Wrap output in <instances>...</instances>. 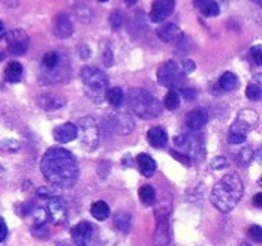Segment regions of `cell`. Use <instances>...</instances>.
Returning a JSON list of instances; mask_svg holds the SVG:
<instances>
[{
	"mask_svg": "<svg viewBox=\"0 0 262 246\" xmlns=\"http://www.w3.org/2000/svg\"><path fill=\"white\" fill-rule=\"evenodd\" d=\"M186 126L190 129V131H200L201 128L205 126V123L208 122V114L205 110L202 108H196V110H192L186 114Z\"/></svg>",
	"mask_w": 262,
	"mask_h": 246,
	"instance_id": "cell-15",
	"label": "cell"
},
{
	"mask_svg": "<svg viewBox=\"0 0 262 246\" xmlns=\"http://www.w3.org/2000/svg\"><path fill=\"white\" fill-rule=\"evenodd\" d=\"M45 212H47V218L51 224L54 225H63L66 224L68 221V204L66 201L60 198V197H51L48 198V203L45 207Z\"/></svg>",
	"mask_w": 262,
	"mask_h": 246,
	"instance_id": "cell-9",
	"label": "cell"
},
{
	"mask_svg": "<svg viewBox=\"0 0 262 246\" xmlns=\"http://www.w3.org/2000/svg\"><path fill=\"white\" fill-rule=\"evenodd\" d=\"M6 45L8 51L14 56H23L29 48V36L24 30L14 29L6 33Z\"/></svg>",
	"mask_w": 262,
	"mask_h": 246,
	"instance_id": "cell-11",
	"label": "cell"
},
{
	"mask_svg": "<svg viewBox=\"0 0 262 246\" xmlns=\"http://www.w3.org/2000/svg\"><path fill=\"white\" fill-rule=\"evenodd\" d=\"M184 78V72L182 69V65L177 61L169 60L165 65H162L158 71V81L165 87H176L180 86Z\"/></svg>",
	"mask_w": 262,
	"mask_h": 246,
	"instance_id": "cell-8",
	"label": "cell"
},
{
	"mask_svg": "<svg viewBox=\"0 0 262 246\" xmlns=\"http://www.w3.org/2000/svg\"><path fill=\"white\" fill-rule=\"evenodd\" d=\"M262 233H261V227L259 225H252L249 228V237L252 239V240H255V242H258V243H261L262 240Z\"/></svg>",
	"mask_w": 262,
	"mask_h": 246,
	"instance_id": "cell-32",
	"label": "cell"
},
{
	"mask_svg": "<svg viewBox=\"0 0 262 246\" xmlns=\"http://www.w3.org/2000/svg\"><path fill=\"white\" fill-rule=\"evenodd\" d=\"M38 195H39V197H43V198H51V197H56L54 191H53V189H50V188H40L39 191H38Z\"/></svg>",
	"mask_w": 262,
	"mask_h": 246,
	"instance_id": "cell-40",
	"label": "cell"
},
{
	"mask_svg": "<svg viewBox=\"0 0 262 246\" xmlns=\"http://www.w3.org/2000/svg\"><path fill=\"white\" fill-rule=\"evenodd\" d=\"M99 2H108V0H99Z\"/></svg>",
	"mask_w": 262,
	"mask_h": 246,
	"instance_id": "cell-48",
	"label": "cell"
},
{
	"mask_svg": "<svg viewBox=\"0 0 262 246\" xmlns=\"http://www.w3.org/2000/svg\"><path fill=\"white\" fill-rule=\"evenodd\" d=\"M253 204L256 206V207H261L262 206V194L261 192L255 195V198H253Z\"/></svg>",
	"mask_w": 262,
	"mask_h": 246,
	"instance_id": "cell-43",
	"label": "cell"
},
{
	"mask_svg": "<svg viewBox=\"0 0 262 246\" xmlns=\"http://www.w3.org/2000/svg\"><path fill=\"white\" fill-rule=\"evenodd\" d=\"M182 69L184 74H192L196 69V65H195V61L192 60H183Z\"/></svg>",
	"mask_w": 262,
	"mask_h": 246,
	"instance_id": "cell-36",
	"label": "cell"
},
{
	"mask_svg": "<svg viewBox=\"0 0 262 246\" xmlns=\"http://www.w3.org/2000/svg\"><path fill=\"white\" fill-rule=\"evenodd\" d=\"M40 171L50 183L59 188H72L80 177V167L75 156L63 147H51L45 152L40 161Z\"/></svg>",
	"mask_w": 262,
	"mask_h": 246,
	"instance_id": "cell-1",
	"label": "cell"
},
{
	"mask_svg": "<svg viewBox=\"0 0 262 246\" xmlns=\"http://www.w3.org/2000/svg\"><path fill=\"white\" fill-rule=\"evenodd\" d=\"M138 195L142 204L153 206L156 203V191L151 184H142L138 191Z\"/></svg>",
	"mask_w": 262,
	"mask_h": 246,
	"instance_id": "cell-25",
	"label": "cell"
},
{
	"mask_svg": "<svg viewBox=\"0 0 262 246\" xmlns=\"http://www.w3.org/2000/svg\"><path fill=\"white\" fill-rule=\"evenodd\" d=\"M244 194V183L237 173H229L214 184L211 191V204L223 213L231 212L240 203Z\"/></svg>",
	"mask_w": 262,
	"mask_h": 246,
	"instance_id": "cell-2",
	"label": "cell"
},
{
	"mask_svg": "<svg viewBox=\"0 0 262 246\" xmlns=\"http://www.w3.org/2000/svg\"><path fill=\"white\" fill-rule=\"evenodd\" d=\"M242 246H250L249 243H242Z\"/></svg>",
	"mask_w": 262,
	"mask_h": 246,
	"instance_id": "cell-47",
	"label": "cell"
},
{
	"mask_svg": "<svg viewBox=\"0 0 262 246\" xmlns=\"http://www.w3.org/2000/svg\"><path fill=\"white\" fill-rule=\"evenodd\" d=\"M111 119H113V125H114L116 132H119L121 135L130 134V132L134 131V128H135V122H134L132 116H129V114L124 113V111L114 113Z\"/></svg>",
	"mask_w": 262,
	"mask_h": 246,
	"instance_id": "cell-14",
	"label": "cell"
},
{
	"mask_svg": "<svg viewBox=\"0 0 262 246\" xmlns=\"http://www.w3.org/2000/svg\"><path fill=\"white\" fill-rule=\"evenodd\" d=\"M180 95H182L186 101H192L196 96V90H193V89H182V93Z\"/></svg>",
	"mask_w": 262,
	"mask_h": 246,
	"instance_id": "cell-37",
	"label": "cell"
},
{
	"mask_svg": "<svg viewBox=\"0 0 262 246\" xmlns=\"http://www.w3.org/2000/svg\"><path fill=\"white\" fill-rule=\"evenodd\" d=\"M0 2H2V5H6L9 8H14L18 5V0H0Z\"/></svg>",
	"mask_w": 262,
	"mask_h": 246,
	"instance_id": "cell-42",
	"label": "cell"
},
{
	"mask_svg": "<svg viewBox=\"0 0 262 246\" xmlns=\"http://www.w3.org/2000/svg\"><path fill=\"white\" fill-rule=\"evenodd\" d=\"M163 105L168 110H177L180 107V93L176 90H169L163 99Z\"/></svg>",
	"mask_w": 262,
	"mask_h": 246,
	"instance_id": "cell-28",
	"label": "cell"
},
{
	"mask_svg": "<svg viewBox=\"0 0 262 246\" xmlns=\"http://www.w3.org/2000/svg\"><path fill=\"white\" fill-rule=\"evenodd\" d=\"M258 114L252 110H243L238 113L237 119L231 125L228 141L231 144H243L247 138V134L253 129L256 125Z\"/></svg>",
	"mask_w": 262,
	"mask_h": 246,
	"instance_id": "cell-5",
	"label": "cell"
},
{
	"mask_svg": "<svg viewBox=\"0 0 262 246\" xmlns=\"http://www.w3.org/2000/svg\"><path fill=\"white\" fill-rule=\"evenodd\" d=\"M174 146L177 152L186 155L190 161H200L204 156V146L200 138L189 135V134H182L174 138Z\"/></svg>",
	"mask_w": 262,
	"mask_h": 246,
	"instance_id": "cell-7",
	"label": "cell"
},
{
	"mask_svg": "<svg viewBox=\"0 0 262 246\" xmlns=\"http://www.w3.org/2000/svg\"><path fill=\"white\" fill-rule=\"evenodd\" d=\"M252 152H250V149H244L240 152V158H238V161H240V165H249V162L252 161Z\"/></svg>",
	"mask_w": 262,
	"mask_h": 246,
	"instance_id": "cell-33",
	"label": "cell"
},
{
	"mask_svg": "<svg viewBox=\"0 0 262 246\" xmlns=\"http://www.w3.org/2000/svg\"><path fill=\"white\" fill-rule=\"evenodd\" d=\"M252 2H255V3H256V5H261V2H262V0H252Z\"/></svg>",
	"mask_w": 262,
	"mask_h": 246,
	"instance_id": "cell-46",
	"label": "cell"
},
{
	"mask_svg": "<svg viewBox=\"0 0 262 246\" xmlns=\"http://www.w3.org/2000/svg\"><path fill=\"white\" fill-rule=\"evenodd\" d=\"M147 141L155 149H162L168 143V134L161 126L150 128L148 132H147Z\"/></svg>",
	"mask_w": 262,
	"mask_h": 246,
	"instance_id": "cell-19",
	"label": "cell"
},
{
	"mask_svg": "<svg viewBox=\"0 0 262 246\" xmlns=\"http://www.w3.org/2000/svg\"><path fill=\"white\" fill-rule=\"evenodd\" d=\"M171 156H172V158H176L177 161H180V162L186 165V167L192 165V161H190L186 155H183V153L177 152V150H171Z\"/></svg>",
	"mask_w": 262,
	"mask_h": 246,
	"instance_id": "cell-34",
	"label": "cell"
},
{
	"mask_svg": "<svg viewBox=\"0 0 262 246\" xmlns=\"http://www.w3.org/2000/svg\"><path fill=\"white\" fill-rule=\"evenodd\" d=\"M250 54H252V57H253L255 63H256L258 66H261V65H262V59H261L262 48H261V45H256V47H253V48H252V51H250Z\"/></svg>",
	"mask_w": 262,
	"mask_h": 246,
	"instance_id": "cell-35",
	"label": "cell"
},
{
	"mask_svg": "<svg viewBox=\"0 0 262 246\" xmlns=\"http://www.w3.org/2000/svg\"><path fill=\"white\" fill-rule=\"evenodd\" d=\"M226 165H228V162H226V159H225L223 156H219V158L213 159V162H211V167H213L214 170H222Z\"/></svg>",
	"mask_w": 262,
	"mask_h": 246,
	"instance_id": "cell-38",
	"label": "cell"
},
{
	"mask_svg": "<svg viewBox=\"0 0 262 246\" xmlns=\"http://www.w3.org/2000/svg\"><path fill=\"white\" fill-rule=\"evenodd\" d=\"M217 86H219V89L223 90V92H232L238 86V78L232 72H225V74H222V77L219 78Z\"/></svg>",
	"mask_w": 262,
	"mask_h": 246,
	"instance_id": "cell-24",
	"label": "cell"
},
{
	"mask_svg": "<svg viewBox=\"0 0 262 246\" xmlns=\"http://www.w3.org/2000/svg\"><path fill=\"white\" fill-rule=\"evenodd\" d=\"M123 98H124V95H123V90H121L120 87L108 89L106 96H105V99H108L110 104H111V105H114V107H119V105L123 102Z\"/></svg>",
	"mask_w": 262,
	"mask_h": 246,
	"instance_id": "cell-29",
	"label": "cell"
},
{
	"mask_svg": "<svg viewBox=\"0 0 262 246\" xmlns=\"http://www.w3.org/2000/svg\"><path fill=\"white\" fill-rule=\"evenodd\" d=\"M64 246H69V245H64Z\"/></svg>",
	"mask_w": 262,
	"mask_h": 246,
	"instance_id": "cell-49",
	"label": "cell"
},
{
	"mask_svg": "<svg viewBox=\"0 0 262 246\" xmlns=\"http://www.w3.org/2000/svg\"><path fill=\"white\" fill-rule=\"evenodd\" d=\"M77 134H78L77 125H74V123H63L53 131V137L59 143H69V141L75 140Z\"/></svg>",
	"mask_w": 262,
	"mask_h": 246,
	"instance_id": "cell-16",
	"label": "cell"
},
{
	"mask_svg": "<svg viewBox=\"0 0 262 246\" xmlns=\"http://www.w3.org/2000/svg\"><path fill=\"white\" fill-rule=\"evenodd\" d=\"M110 20H111V26H113L114 29H119V27L121 26V23H123V21H121L120 12H114V14L111 15V18H110Z\"/></svg>",
	"mask_w": 262,
	"mask_h": 246,
	"instance_id": "cell-39",
	"label": "cell"
},
{
	"mask_svg": "<svg viewBox=\"0 0 262 246\" xmlns=\"http://www.w3.org/2000/svg\"><path fill=\"white\" fill-rule=\"evenodd\" d=\"M246 95L250 101H259L261 99V87L255 83H250L246 89Z\"/></svg>",
	"mask_w": 262,
	"mask_h": 246,
	"instance_id": "cell-31",
	"label": "cell"
},
{
	"mask_svg": "<svg viewBox=\"0 0 262 246\" xmlns=\"http://www.w3.org/2000/svg\"><path fill=\"white\" fill-rule=\"evenodd\" d=\"M169 207H159L156 210V231H155V245L156 246H166L171 240V233H169Z\"/></svg>",
	"mask_w": 262,
	"mask_h": 246,
	"instance_id": "cell-10",
	"label": "cell"
},
{
	"mask_svg": "<svg viewBox=\"0 0 262 246\" xmlns=\"http://www.w3.org/2000/svg\"><path fill=\"white\" fill-rule=\"evenodd\" d=\"M114 224L120 231H127L130 228V216L127 213H119L114 219Z\"/></svg>",
	"mask_w": 262,
	"mask_h": 246,
	"instance_id": "cell-30",
	"label": "cell"
},
{
	"mask_svg": "<svg viewBox=\"0 0 262 246\" xmlns=\"http://www.w3.org/2000/svg\"><path fill=\"white\" fill-rule=\"evenodd\" d=\"M176 8V0H155L150 11V20L153 23H162L165 21Z\"/></svg>",
	"mask_w": 262,
	"mask_h": 246,
	"instance_id": "cell-12",
	"label": "cell"
},
{
	"mask_svg": "<svg viewBox=\"0 0 262 246\" xmlns=\"http://www.w3.org/2000/svg\"><path fill=\"white\" fill-rule=\"evenodd\" d=\"M54 35L57 38H69L74 32V27H72V23L68 18V15L60 14L56 21H54Z\"/></svg>",
	"mask_w": 262,
	"mask_h": 246,
	"instance_id": "cell-20",
	"label": "cell"
},
{
	"mask_svg": "<svg viewBox=\"0 0 262 246\" xmlns=\"http://www.w3.org/2000/svg\"><path fill=\"white\" fill-rule=\"evenodd\" d=\"M90 213L95 219L98 221H105L110 216V206L106 204L105 201H96L92 204Z\"/></svg>",
	"mask_w": 262,
	"mask_h": 246,
	"instance_id": "cell-27",
	"label": "cell"
},
{
	"mask_svg": "<svg viewBox=\"0 0 262 246\" xmlns=\"http://www.w3.org/2000/svg\"><path fill=\"white\" fill-rule=\"evenodd\" d=\"M64 104H66V99L63 96L54 95V93H43L38 98V105L47 111L59 110L61 107H64Z\"/></svg>",
	"mask_w": 262,
	"mask_h": 246,
	"instance_id": "cell-18",
	"label": "cell"
},
{
	"mask_svg": "<svg viewBox=\"0 0 262 246\" xmlns=\"http://www.w3.org/2000/svg\"><path fill=\"white\" fill-rule=\"evenodd\" d=\"M61 59H60V54L59 53H56V51H50V53H47L43 57H42V66H43V69H47V71H56L59 66H60Z\"/></svg>",
	"mask_w": 262,
	"mask_h": 246,
	"instance_id": "cell-26",
	"label": "cell"
},
{
	"mask_svg": "<svg viewBox=\"0 0 262 246\" xmlns=\"http://www.w3.org/2000/svg\"><path fill=\"white\" fill-rule=\"evenodd\" d=\"M23 77V66L18 61H9L5 68V80L8 83H18Z\"/></svg>",
	"mask_w": 262,
	"mask_h": 246,
	"instance_id": "cell-23",
	"label": "cell"
},
{
	"mask_svg": "<svg viewBox=\"0 0 262 246\" xmlns=\"http://www.w3.org/2000/svg\"><path fill=\"white\" fill-rule=\"evenodd\" d=\"M127 102L130 110L141 119H155L162 111L159 99L144 89H132L127 93Z\"/></svg>",
	"mask_w": 262,
	"mask_h": 246,
	"instance_id": "cell-4",
	"label": "cell"
},
{
	"mask_svg": "<svg viewBox=\"0 0 262 246\" xmlns=\"http://www.w3.org/2000/svg\"><path fill=\"white\" fill-rule=\"evenodd\" d=\"M8 236V227H6V222L5 219L0 216V242H3Z\"/></svg>",
	"mask_w": 262,
	"mask_h": 246,
	"instance_id": "cell-41",
	"label": "cell"
},
{
	"mask_svg": "<svg viewBox=\"0 0 262 246\" xmlns=\"http://www.w3.org/2000/svg\"><path fill=\"white\" fill-rule=\"evenodd\" d=\"M81 80L84 84L85 95L96 104H102L105 101L106 92L110 89V81L106 74L95 66H85L81 71Z\"/></svg>",
	"mask_w": 262,
	"mask_h": 246,
	"instance_id": "cell-3",
	"label": "cell"
},
{
	"mask_svg": "<svg viewBox=\"0 0 262 246\" xmlns=\"http://www.w3.org/2000/svg\"><path fill=\"white\" fill-rule=\"evenodd\" d=\"M124 2H126V5H129V6H132V5L137 3V0H124Z\"/></svg>",
	"mask_w": 262,
	"mask_h": 246,
	"instance_id": "cell-45",
	"label": "cell"
},
{
	"mask_svg": "<svg viewBox=\"0 0 262 246\" xmlns=\"http://www.w3.org/2000/svg\"><path fill=\"white\" fill-rule=\"evenodd\" d=\"M158 36L161 41L172 44V42H179L182 39L183 32L177 24H165L158 29Z\"/></svg>",
	"mask_w": 262,
	"mask_h": 246,
	"instance_id": "cell-17",
	"label": "cell"
},
{
	"mask_svg": "<svg viewBox=\"0 0 262 246\" xmlns=\"http://www.w3.org/2000/svg\"><path fill=\"white\" fill-rule=\"evenodd\" d=\"M5 35H6V32H5V24H3V23L0 21V39H2V38H3Z\"/></svg>",
	"mask_w": 262,
	"mask_h": 246,
	"instance_id": "cell-44",
	"label": "cell"
},
{
	"mask_svg": "<svg viewBox=\"0 0 262 246\" xmlns=\"http://www.w3.org/2000/svg\"><path fill=\"white\" fill-rule=\"evenodd\" d=\"M71 236H72L75 246H87L93 236V227L90 222L82 221L71 230Z\"/></svg>",
	"mask_w": 262,
	"mask_h": 246,
	"instance_id": "cell-13",
	"label": "cell"
},
{
	"mask_svg": "<svg viewBox=\"0 0 262 246\" xmlns=\"http://www.w3.org/2000/svg\"><path fill=\"white\" fill-rule=\"evenodd\" d=\"M193 5L204 17H216L221 12V6L216 0H193Z\"/></svg>",
	"mask_w": 262,
	"mask_h": 246,
	"instance_id": "cell-21",
	"label": "cell"
},
{
	"mask_svg": "<svg viewBox=\"0 0 262 246\" xmlns=\"http://www.w3.org/2000/svg\"><path fill=\"white\" fill-rule=\"evenodd\" d=\"M137 164L144 177H151L156 173V161L147 153H140L137 156Z\"/></svg>",
	"mask_w": 262,
	"mask_h": 246,
	"instance_id": "cell-22",
	"label": "cell"
},
{
	"mask_svg": "<svg viewBox=\"0 0 262 246\" xmlns=\"http://www.w3.org/2000/svg\"><path fill=\"white\" fill-rule=\"evenodd\" d=\"M77 137H80L81 146L85 150H95L99 146V128L93 117H81L77 125Z\"/></svg>",
	"mask_w": 262,
	"mask_h": 246,
	"instance_id": "cell-6",
	"label": "cell"
}]
</instances>
